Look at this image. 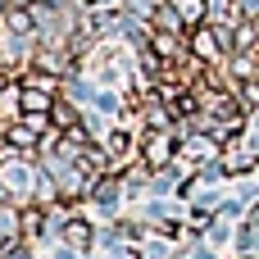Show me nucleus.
I'll return each mask as SVG.
<instances>
[{"mask_svg": "<svg viewBox=\"0 0 259 259\" xmlns=\"http://www.w3.org/2000/svg\"><path fill=\"white\" fill-rule=\"evenodd\" d=\"M228 87H232L241 109H259V77H241V82H228Z\"/></svg>", "mask_w": 259, "mask_h": 259, "instance_id": "obj_7", "label": "nucleus"}, {"mask_svg": "<svg viewBox=\"0 0 259 259\" xmlns=\"http://www.w3.org/2000/svg\"><path fill=\"white\" fill-rule=\"evenodd\" d=\"M59 237H64V241H68L73 250H87V246L96 241V232H91V223H87V219H68Z\"/></svg>", "mask_w": 259, "mask_h": 259, "instance_id": "obj_6", "label": "nucleus"}, {"mask_svg": "<svg viewBox=\"0 0 259 259\" xmlns=\"http://www.w3.org/2000/svg\"><path fill=\"white\" fill-rule=\"evenodd\" d=\"M36 141H41V132H36L27 118H9V123H5V150H14V155H27V159H32Z\"/></svg>", "mask_w": 259, "mask_h": 259, "instance_id": "obj_4", "label": "nucleus"}, {"mask_svg": "<svg viewBox=\"0 0 259 259\" xmlns=\"http://www.w3.org/2000/svg\"><path fill=\"white\" fill-rule=\"evenodd\" d=\"M146 50H150L159 64H182V59L191 55L187 36H182V32H164V27H150V32H146Z\"/></svg>", "mask_w": 259, "mask_h": 259, "instance_id": "obj_3", "label": "nucleus"}, {"mask_svg": "<svg viewBox=\"0 0 259 259\" xmlns=\"http://www.w3.org/2000/svg\"><path fill=\"white\" fill-rule=\"evenodd\" d=\"M137 155H141V164H146V168H164V164H173V155H178V127H164V132H141Z\"/></svg>", "mask_w": 259, "mask_h": 259, "instance_id": "obj_1", "label": "nucleus"}, {"mask_svg": "<svg viewBox=\"0 0 259 259\" xmlns=\"http://www.w3.org/2000/svg\"><path fill=\"white\" fill-rule=\"evenodd\" d=\"M255 164H259V155H255V141H250V137H232V141L219 146V173L241 178V173H250Z\"/></svg>", "mask_w": 259, "mask_h": 259, "instance_id": "obj_2", "label": "nucleus"}, {"mask_svg": "<svg viewBox=\"0 0 259 259\" xmlns=\"http://www.w3.org/2000/svg\"><path fill=\"white\" fill-rule=\"evenodd\" d=\"M146 23H150V27H164V32H182V36H187V27H191L187 14H182V5H173V0H159Z\"/></svg>", "mask_w": 259, "mask_h": 259, "instance_id": "obj_5", "label": "nucleus"}, {"mask_svg": "<svg viewBox=\"0 0 259 259\" xmlns=\"http://www.w3.org/2000/svg\"><path fill=\"white\" fill-rule=\"evenodd\" d=\"M0 114L5 118H18V82H0Z\"/></svg>", "mask_w": 259, "mask_h": 259, "instance_id": "obj_8", "label": "nucleus"}, {"mask_svg": "<svg viewBox=\"0 0 259 259\" xmlns=\"http://www.w3.org/2000/svg\"><path fill=\"white\" fill-rule=\"evenodd\" d=\"M0 150H5V127H0Z\"/></svg>", "mask_w": 259, "mask_h": 259, "instance_id": "obj_9", "label": "nucleus"}]
</instances>
